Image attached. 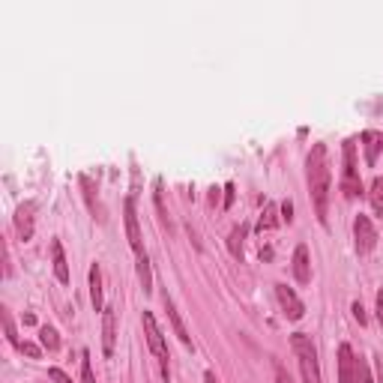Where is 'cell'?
Instances as JSON below:
<instances>
[{
    "mask_svg": "<svg viewBox=\"0 0 383 383\" xmlns=\"http://www.w3.org/2000/svg\"><path fill=\"white\" fill-rule=\"evenodd\" d=\"M305 180H308V195H312L315 212L326 225V204H329V183H333V171H329V153L326 144H315L312 153L305 159Z\"/></svg>",
    "mask_w": 383,
    "mask_h": 383,
    "instance_id": "cell-1",
    "label": "cell"
},
{
    "mask_svg": "<svg viewBox=\"0 0 383 383\" xmlns=\"http://www.w3.org/2000/svg\"><path fill=\"white\" fill-rule=\"evenodd\" d=\"M291 345H294L296 363H300V371H303V383H324L321 380V363H317V347H315L312 338L305 333H296L291 338Z\"/></svg>",
    "mask_w": 383,
    "mask_h": 383,
    "instance_id": "cell-2",
    "label": "cell"
},
{
    "mask_svg": "<svg viewBox=\"0 0 383 383\" xmlns=\"http://www.w3.org/2000/svg\"><path fill=\"white\" fill-rule=\"evenodd\" d=\"M141 324H144V335H147V345H150V350H153V356L159 359V366H162V375H165V380H168V375H171V368H168V345H165V335H162V329H159V324H156V317L150 315V312H144L141 315Z\"/></svg>",
    "mask_w": 383,
    "mask_h": 383,
    "instance_id": "cell-3",
    "label": "cell"
},
{
    "mask_svg": "<svg viewBox=\"0 0 383 383\" xmlns=\"http://www.w3.org/2000/svg\"><path fill=\"white\" fill-rule=\"evenodd\" d=\"M342 192L345 198H363L366 189H363V180H359V171H356V147L354 141H345V174H342Z\"/></svg>",
    "mask_w": 383,
    "mask_h": 383,
    "instance_id": "cell-4",
    "label": "cell"
},
{
    "mask_svg": "<svg viewBox=\"0 0 383 383\" xmlns=\"http://www.w3.org/2000/svg\"><path fill=\"white\" fill-rule=\"evenodd\" d=\"M354 237H356V252L359 254H368L371 249L377 246V231L371 225L368 216H356L354 219Z\"/></svg>",
    "mask_w": 383,
    "mask_h": 383,
    "instance_id": "cell-5",
    "label": "cell"
},
{
    "mask_svg": "<svg viewBox=\"0 0 383 383\" xmlns=\"http://www.w3.org/2000/svg\"><path fill=\"white\" fill-rule=\"evenodd\" d=\"M275 296H279V305H282V312H284L287 321H300V317L305 315L303 300L287 284H275Z\"/></svg>",
    "mask_w": 383,
    "mask_h": 383,
    "instance_id": "cell-6",
    "label": "cell"
},
{
    "mask_svg": "<svg viewBox=\"0 0 383 383\" xmlns=\"http://www.w3.org/2000/svg\"><path fill=\"white\" fill-rule=\"evenodd\" d=\"M123 216H126V233H129V246L135 254H144V243H141V228H138V216H135V201L126 198L123 204Z\"/></svg>",
    "mask_w": 383,
    "mask_h": 383,
    "instance_id": "cell-7",
    "label": "cell"
},
{
    "mask_svg": "<svg viewBox=\"0 0 383 383\" xmlns=\"http://www.w3.org/2000/svg\"><path fill=\"white\" fill-rule=\"evenodd\" d=\"M338 383H356V356L350 345L338 347Z\"/></svg>",
    "mask_w": 383,
    "mask_h": 383,
    "instance_id": "cell-8",
    "label": "cell"
},
{
    "mask_svg": "<svg viewBox=\"0 0 383 383\" xmlns=\"http://www.w3.org/2000/svg\"><path fill=\"white\" fill-rule=\"evenodd\" d=\"M34 212H36V207L30 204V201H24V204L15 210V233H18V237L24 240V243L34 237Z\"/></svg>",
    "mask_w": 383,
    "mask_h": 383,
    "instance_id": "cell-9",
    "label": "cell"
},
{
    "mask_svg": "<svg viewBox=\"0 0 383 383\" xmlns=\"http://www.w3.org/2000/svg\"><path fill=\"white\" fill-rule=\"evenodd\" d=\"M117 315H114V308L108 305L102 312V350H105V356H111L114 354V342H117Z\"/></svg>",
    "mask_w": 383,
    "mask_h": 383,
    "instance_id": "cell-10",
    "label": "cell"
},
{
    "mask_svg": "<svg viewBox=\"0 0 383 383\" xmlns=\"http://www.w3.org/2000/svg\"><path fill=\"white\" fill-rule=\"evenodd\" d=\"M294 279L300 284L312 282V261H308V249L305 246H296L294 249Z\"/></svg>",
    "mask_w": 383,
    "mask_h": 383,
    "instance_id": "cell-11",
    "label": "cell"
},
{
    "mask_svg": "<svg viewBox=\"0 0 383 383\" xmlns=\"http://www.w3.org/2000/svg\"><path fill=\"white\" fill-rule=\"evenodd\" d=\"M165 312H168V321H171L177 338H180V342H183L186 347H192V335H189V329H186V324H183V317H180L177 305H174V300H171L168 294H165Z\"/></svg>",
    "mask_w": 383,
    "mask_h": 383,
    "instance_id": "cell-12",
    "label": "cell"
},
{
    "mask_svg": "<svg viewBox=\"0 0 383 383\" xmlns=\"http://www.w3.org/2000/svg\"><path fill=\"white\" fill-rule=\"evenodd\" d=\"M90 303L96 312H105V300H102V270L99 263H93L90 267Z\"/></svg>",
    "mask_w": 383,
    "mask_h": 383,
    "instance_id": "cell-13",
    "label": "cell"
},
{
    "mask_svg": "<svg viewBox=\"0 0 383 383\" xmlns=\"http://www.w3.org/2000/svg\"><path fill=\"white\" fill-rule=\"evenodd\" d=\"M51 258H55V275H57V282L66 284V282H69V267H66V254H63V243H60V240H51Z\"/></svg>",
    "mask_w": 383,
    "mask_h": 383,
    "instance_id": "cell-14",
    "label": "cell"
},
{
    "mask_svg": "<svg viewBox=\"0 0 383 383\" xmlns=\"http://www.w3.org/2000/svg\"><path fill=\"white\" fill-rule=\"evenodd\" d=\"M363 144H366V165H375L380 156V147H383V135L368 129V132H363Z\"/></svg>",
    "mask_w": 383,
    "mask_h": 383,
    "instance_id": "cell-15",
    "label": "cell"
},
{
    "mask_svg": "<svg viewBox=\"0 0 383 383\" xmlns=\"http://www.w3.org/2000/svg\"><path fill=\"white\" fill-rule=\"evenodd\" d=\"M246 225H237V228H233L231 231V240H228V246H231V254H233V258H237V261H243V240H246Z\"/></svg>",
    "mask_w": 383,
    "mask_h": 383,
    "instance_id": "cell-16",
    "label": "cell"
},
{
    "mask_svg": "<svg viewBox=\"0 0 383 383\" xmlns=\"http://www.w3.org/2000/svg\"><path fill=\"white\" fill-rule=\"evenodd\" d=\"M135 263H138V279H141L144 291H150V284H153V275H150V258H147V254H135Z\"/></svg>",
    "mask_w": 383,
    "mask_h": 383,
    "instance_id": "cell-17",
    "label": "cell"
},
{
    "mask_svg": "<svg viewBox=\"0 0 383 383\" xmlns=\"http://www.w3.org/2000/svg\"><path fill=\"white\" fill-rule=\"evenodd\" d=\"M39 342H42V347H45V350H51V354H55V350L60 347L57 329H55V326H42V329H39Z\"/></svg>",
    "mask_w": 383,
    "mask_h": 383,
    "instance_id": "cell-18",
    "label": "cell"
},
{
    "mask_svg": "<svg viewBox=\"0 0 383 383\" xmlns=\"http://www.w3.org/2000/svg\"><path fill=\"white\" fill-rule=\"evenodd\" d=\"M368 198H371V207H375V212H383V177H377L375 183H371Z\"/></svg>",
    "mask_w": 383,
    "mask_h": 383,
    "instance_id": "cell-19",
    "label": "cell"
},
{
    "mask_svg": "<svg viewBox=\"0 0 383 383\" xmlns=\"http://www.w3.org/2000/svg\"><path fill=\"white\" fill-rule=\"evenodd\" d=\"M273 228H275V204H267L263 207V216L258 219V233L273 231Z\"/></svg>",
    "mask_w": 383,
    "mask_h": 383,
    "instance_id": "cell-20",
    "label": "cell"
},
{
    "mask_svg": "<svg viewBox=\"0 0 383 383\" xmlns=\"http://www.w3.org/2000/svg\"><path fill=\"white\" fill-rule=\"evenodd\" d=\"M3 326H6V342L9 345H15V347H21V342H18V335H15V324H13V315L3 308Z\"/></svg>",
    "mask_w": 383,
    "mask_h": 383,
    "instance_id": "cell-21",
    "label": "cell"
},
{
    "mask_svg": "<svg viewBox=\"0 0 383 383\" xmlns=\"http://www.w3.org/2000/svg\"><path fill=\"white\" fill-rule=\"evenodd\" d=\"M81 377H84V383H96V377H93V366H90V354L84 350V359H81Z\"/></svg>",
    "mask_w": 383,
    "mask_h": 383,
    "instance_id": "cell-22",
    "label": "cell"
},
{
    "mask_svg": "<svg viewBox=\"0 0 383 383\" xmlns=\"http://www.w3.org/2000/svg\"><path fill=\"white\" fill-rule=\"evenodd\" d=\"M356 383H375V380H371V371H368V366L363 363V359H356Z\"/></svg>",
    "mask_w": 383,
    "mask_h": 383,
    "instance_id": "cell-23",
    "label": "cell"
},
{
    "mask_svg": "<svg viewBox=\"0 0 383 383\" xmlns=\"http://www.w3.org/2000/svg\"><path fill=\"white\" fill-rule=\"evenodd\" d=\"M48 375H51V380H55V383H72V377L66 375V371H60V368H51Z\"/></svg>",
    "mask_w": 383,
    "mask_h": 383,
    "instance_id": "cell-24",
    "label": "cell"
},
{
    "mask_svg": "<svg viewBox=\"0 0 383 383\" xmlns=\"http://www.w3.org/2000/svg\"><path fill=\"white\" fill-rule=\"evenodd\" d=\"M18 350H21V354H27L30 359H39V347H36V345H30V342H24Z\"/></svg>",
    "mask_w": 383,
    "mask_h": 383,
    "instance_id": "cell-25",
    "label": "cell"
},
{
    "mask_svg": "<svg viewBox=\"0 0 383 383\" xmlns=\"http://www.w3.org/2000/svg\"><path fill=\"white\" fill-rule=\"evenodd\" d=\"M354 317L359 324H366L368 321V315H366V308H363V303H354Z\"/></svg>",
    "mask_w": 383,
    "mask_h": 383,
    "instance_id": "cell-26",
    "label": "cell"
},
{
    "mask_svg": "<svg viewBox=\"0 0 383 383\" xmlns=\"http://www.w3.org/2000/svg\"><path fill=\"white\" fill-rule=\"evenodd\" d=\"M282 219H284V222L294 219V204H291V201H284V204H282Z\"/></svg>",
    "mask_w": 383,
    "mask_h": 383,
    "instance_id": "cell-27",
    "label": "cell"
},
{
    "mask_svg": "<svg viewBox=\"0 0 383 383\" xmlns=\"http://www.w3.org/2000/svg\"><path fill=\"white\" fill-rule=\"evenodd\" d=\"M275 380H279V383H294L291 377H287V371H284L279 363H275Z\"/></svg>",
    "mask_w": 383,
    "mask_h": 383,
    "instance_id": "cell-28",
    "label": "cell"
},
{
    "mask_svg": "<svg viewBox=\"0 0 383 383\" xmlns=\"http://www.w3.org/2000/svg\"><path fill=\"white\" fill-rule=\"evenodd\" d=\"M377 324L383 326V291H377Z\"/></svg>",
    "mask_w": 383,
    "mask_h": 383,
    "instance_id": "cell-29",
    "label": "cell"
},
{
    "mask_svg": "<svg viewBox=\"0 0 383 383\" xmlns=\"http://www.w3.org/2000/svg\"><path fill=\"white\" fill-rule=\"evenodd\" d=\"M204 383H219V380H216V375H212V371H207V375H204Z\"/></svg>",
    "mask_w": 383,
    "mask_h": 383,
    "instance_id": "cell-30",
    "label": "cell"
},
{
    "mask_svg": "<svg viewBox=\"0 0 383 383\" xmlns=\"http://www.w3.org/2000/svg\"><path fill=\"white\" fill-rule=\"evenodd\" d=\"M231 201H233V186H228V198H225V207H231Z\"/></svg>",
    "mask_w": 383,
    "mask_h": 383,
    "instance_id": "cell-31",
    "label": "cell"
}]
</instances>
